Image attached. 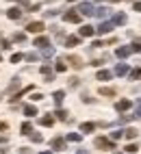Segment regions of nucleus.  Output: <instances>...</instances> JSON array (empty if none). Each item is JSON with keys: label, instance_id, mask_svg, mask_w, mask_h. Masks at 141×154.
Masks as SVG:
<instances>
[{"label": "nucleus", "instance_id": "50", "mask_svg": "<svg viewBox=\"0 0 141 154\" xmlns=\"http://www.w3.org/2000/svg\"><path fill=\"white\" fill-rule=\"evenodd\" d=\"M111 2H122V0H111Z\"/></svg>", "mask_w": 141, "mask_h": 154}, {"label": "nucleus", "instance_id": "36", "mask_svg": "<svg viewBox=\"0 0 141 154\" xmlns=\"http://www.w3.org/2000/svg\"><path fill=\"white\" fill-rule=\"evenodd\" d=\"M24 59V54H20V52H15L13 57H11V63H20V61Z\"/></svg>", "mask_w": 141, "mask_h": 154}, {"label": "nucleus", "instance_id": "39", "mask_svg": "<svg viewBox=\"0 0 141 154\" xmlns=\"http://www.w3.org/2000/svg\"><path fill=\"white\" fill-rule=\"evenodd\" d=\"M130 119H135L133 115H122L119 117V124H126V122H130Z\"/></svg>", "mask_w": 141, "mask_h": 154}, {"label": "nucleus", "instance_id": "10", "mask_svg": "<svg viewBox=\"0 0 141 154\" xmlns=\"http://www.w3.org/2000/svg\"><path fill=\"white\" fill-rule=\"evenodd\" d=\"M50 146H52V150H65V139L54 137L52 141H50Z\"/></svg>", "mask_w": 141, "mask_h": 154}, {"label": "nucleus", "instance_id": "42", "mask_svg": "<svg viewBox=\"0 0 141 154\" xmlns=\"http://www.w3.org/2000/svg\"><path fill=\"white\" fill-rule=\"evenodd\" d=\"M9 46H11V42H7V39H2V42H0V48H5V50H7Z\"/></svg>", "mask_w": 141, "mask_h": 154}, {"label": "nucleus", "instance_id": "48", "mask_svg": "<svg viewBox=\"0 0 141 154\" xmlns=\"http://www.w3.org/2000/svg\"><path fill=\"white\" fill-rule=\"evenodd\" d=\"M0 143H7V137H0Z\"/></svg>", "mask_w": 141, "mask_h": 154}, {"label": "nucleus", "instance_id": "35", "mask_svg": "<svg viewBox=\"0 0 141 154\" xmlns=\"http://www.w3.org/2000/svg\"><path fill=\"white\" fill-rule=\"evenodd\" d=\"M137 150H139V148L135 146V143H128V146H126V152H128V154H135Z\"/></svg>", "mask_w": 141, "mask_h": 154}, {"label": "nucleus", "instance_id": "27", "mask_svg": "<svg viewBox=\"0 0 141 154\" xmlns=\"http://www.w3.org/2000/svg\"><path fill=\"white\" fill-rule=\"evenodd\" d=\"M80 139H83V135H80V132H69V135H67V141H74V143H78Z\"/></svg>", "mask_w": 141, "mask_h": 154}, {"label": "nucleus", "instance_id": "4", "mask_svg": "<svg viewBox=\"0 0 141 154\" xmlns=\"http://www.w3.org/2000/svg\"><path fill=\"white\" fill-rule=\"evenodd\" d=\"M113 28H115V24H113V22H102V24L96 28V33H98V35H106V33H111Z\"/></svg>", "mask_w": 141, "mask_h": 154}, {"label": "nucleus", "instance_id": "25", "mask_svg": "<svg viewBox=\"0 0 141 154\" xmlns=\"http://www.w3.org/2000/svg\"><path fill=\"white\" fill-rule=\"evenodd\" d=\"M24 115H28V117H33V115H37V109H35L33 104H26V106H24Z\"/></svg>", "mask_w": 141, "mask_h": 154}, {"label": "nucleus", "instance_id": "38", "mask_svg": "<svg viewBox=\"0 0 141 154\" xmlns=\"http://www.w3.org/2000/svg\"><path fill=\"white\" fill-rule=\"evenodd\" d=\"M31 139H33L35 143H39V141H41L44 137H41V135H39V132H31Z\"/></svg>", "mask_w": 141, "mask_h": 154}, {"label": "nucleus", "instance_id": "41", "mask_svg": "<svg viewBox=\"0 0 141 154\" xmlns=\"http://www.w3.org/2000/svg\"><path fill=\"white\" fill-rule=\"evenodd\" d=\"M78 83H80V80H78V78H76V76H74V78H69V87H76V85H78Z\"/></svg>", "mask_w": 141, "mask_h": 154}, {"label": "nucleus", "instance_id": "33", "mask_svg": "<svg viewBox=\"0 0 141 154\" xmlns=\"http://www.w3.org/2000/svg\"><path fill=\"white\" fill-rule=\"evenodd\" d=\"M24 59H26V61H37V59H39V54H37V52H26V54H24Z\"/></svg>", "mask_w": 141, "mask_h": 154}, {"label": "nucleus", "instance_id": "29", "mask_svg": "<svg viewBox=\"0 0 141 154\" xmlns=\"http://www.w3.org/2000/svg\"><path fill=\"white\" fill-rule=\"evenodd\" d=\"M139 78H141V67H135L130 72V80H139Z\"/></svg>", "mask_w": 141, "mask_h": 154}, {"label": "nucleus", "instance_id": "43", "mask_svg": "<svg viewBox=\"0 0 141 154\" xmlns=\"http://www.w3.org/2000/svg\"><path fill=\"white\" fill-rule=\"evenodd\" d=\"M31 100H35V102H37V100H44V96H41V94H33Z\"/></svg>", "mask_w": 141, "mask_h": 154}, {"label": "nucleus", "instance_id": "17", "mask_svg": "<svg viewBox=\"0 0 141 154\" xmlns=\"http://www.w3.org/2000/svg\"><path fill=\"white\" fill-rule=\"evenodd\" d=\"M93 130H96L93 122H85V124H80V132H93Z\"/></svg>", "mask_w": 141, "mask_h": 154}, {"label": "nucleus", "instance_id": "19", "mask_svg": "<svg viewBox=\"0 0 141 154\" xmlns=\"http://www.w3.org/2000/svg\"><path fill=\"white\" fill-rule=\"evenodd\" d=\"M117 94V91L113 89V87H100V96H109V98H113Z\"/></svg>", "mask_w": 141, "mask_h": 154}, {"label": "nucleus", "instance_id": "7", "mask_svg": "<svg viewBox=\"0 0 141 154\" xmlns=\"http://www.w3.org/2000/svg\"><path fill=\"white\" fill-rule=\"evenodd\" d=\"M115 54H117L119 59H126V57L133 54V48H130V46H122V48H117V50H115Z\"/></svg>", "mask_w": 141, "mask_h": 154}, {"label": "nucleus", "instance_id": "20", "mask_svg": "<svg viewBox=\"0 0 141 154\" xmlns=\"http://www.w3.org/2000/svg\"><path fill=\"white\" fill-rule=\"evenodd\" d=\"M52 98H54V102H57V104H63V100H65V91H61V89H59V91H54V94H52Z\"/></svg>", "mask_w": 141, "mask_h": 154}, {"label": "nucleus", "instance_id": "32", "mask_svg": "<svg viewBox=\"0 0 141 154\" xmlns=\"http://www.w3.org/2000/svg\"><path fill=\"white\" fill-rule=\"evenodd\" d=\"M133 117H135V119H141V100L137 102V109H135V113H133Z\"/></svg>", "mask_w": 141, "mask_h": 154}, {"label": "nucleus", "instance_id": "22", "mask_svg": "<svg viewBox=\"0 0 141 154\" xmlns=\"http://www.w3.org/2000/svg\"><path fill=\"white\" fill-rule=\"evenodd\" d=\"M111 76H113V74H111V72H109V69H100L96 78H98V80H109Z\"/></svg>", "mask_w": 141, "mask_h": 154}, {"label": "nucleus", "instance_id": "14", "mask_svg": "<svg viewBox=\"0 0 141 154\" xmlns=\"http://www.w3.org/2000/svg\"><path fill=\"white\" fill-rule=\"evenodd\" d=\"M111 22H113L115 26H122V24H126V13H115Z\"/></svg>", "mask_w": 141, "mask_h": 154}, {"label": "nucleus", "instance_id": "16", "mask_svg": "<svg viewBox=\"0 0 141 154\" xmlns=\"http://www.w3.org/2000/svg\"><path fill=\"white\" fill-rule=\"evenodd\" d=\"M109 13H111V9H106V7H100V9H96V11H93V15H98L100 20H104Z\"/></svg>", "mask_w": 141, "mask_h": 154}, {"label": "nucleus", "instance_id": "8", "mask_svg": "<svg viewBox=\"0 0 141 154\" xmlns=\"http://www.w3.org/2000/svg\"><path fill=\"white\" fill-rule=\"evenodd\" d=\"M44 28H46V26H44V22H31V24L26 26L28 33H41Z\"/></svg>", "mask_w": 141, "mask_h": 154}, {"label": "nucleus", "instance_id": "46", "mask_svg": "<svg viewBox=\"0 0 141 154\" xmlns=\"http://www.w3.org/2000/svg\"><path fill=\"white\" fill-rule=\"evenodd\" d=\"M9 128V124H7V122H0V130H7Z\"/></svg>", "mask_w": 141, "mask_h": 154}, {"label": "nucleus", "instance_id": "21", "mask_svg": "<svg viewBox=\"0 0 141 154\" xmlns=\"http://www.w3.org/2000/svg\"><path fill=\"white\" fill-rule=\"evenodd\" d=\"M39 124H41V126H52L54 124V117L52 115H44L41 119H39Z\"/></svg>", "mask_w": 141, "mask_h": 154}, {"label": "nucleus", "instance_id": "6", "mask_svg": "<svg viewBox=\"0 0 141 154\" xmlns=\"http://www.w3.org/2000/svg\"><path fill=\"white\" fill-rule=\"evenodd\" d=\"M65 61H67V63L72 65V67H76V69H80V67L85 65V63H83V59H80V57H74V54H69Z\"/></svg>", "mask_w": 141, "mask_h": 154}, {"label": "nucleus", "instance_id": "37", "mask_svg": "<svg viewBox=\"0 0 141 154\" xmlns=\"http://www.w3.org/2000/svg\"><path fill=\"white\" fill-rule=\"evenodd\" d=\"M24 39H26L24 33H15V35H13V42H24Z\"/></svg>", "mask_w": 141, "mask_h": 154}, {"label": "nucleus", "instance_id": "5", "mask_svg": "<svg viewBox=\"0 0 141 154\" xmlns=\"http://www.w3.org/2000/svg\"><path fill=\"white\" fill-rule=\"evenodd\" d=\"M78 35H80V37H93V35H96V28L89 26V24H85V26H80Z\"/></svg>", "mask_w": 141, "mask_h": 154}, {"label": "nucleus", "instance_id": "12", "mask_svg": "<svg viewBox=\"0 0 141 154\" xmlns=\"http://www.w3.org/2000/svg\"><path fill=\"white\" fill-rule=\"evenodd\" d=\"M41 76H46V83H52L54 74H52V69H50V65H41Z\"/></svg>", "mask_w": 141, "mask_h": 154}, {"label": "nucleus", "instance_id": "28", "mask_svg": "<svg viewBox=\"0 0 141 154\" xmlns=\"http://www.w3.org/2000/svg\"><path fill=\"white\" fill-rule=\"evenodd\" d=\"M54 69H57V72H65V69H67L65 61H63V59H59V61H57V65H54Z\"/></svg>", "mask_w": 141, "mask_h": 154}, {"label": "nucleus", "instance_id": "13", "mask_svg": "<svg viewBox=\"0 0 141 154\" xmlns=\"http://www.w3.org/2000/svg\"><path fill=\"white\" fill-rule=\"evenodd\" d=\"M7 15L11 17V20H20V17H22V9H17V7H11V9L7 11Z\"/></svg>", "mask_w": 141, "mask_h": 154}, {"label": "nucleus", "instance_id": "49", "mask_svg": "<svg viewBox=\"0 0 141 154\" xmlns=\"http://www.w3.org/2000/svg\"><path fill=\"white\" fill-rule=\"evenodd\" d=\"M39 154H52V152H48V150H46V152H39Z\"/></svg>", "mask_w": 141, "mask_h": 154}, {"label": "nucleus", "instance_id": "18", "mask_svg": "<svg viewBox=\"0 0 141 154\" xmlns=\"http://www.w3.org/2000/svg\"><path fill=\"white\" fill-rule=\"evenodd\" d=\"M35 46H37V48H48V46H50V39H48V37H37V39H35Z\"/></svg>", "mask_w": 141, "mask_h": 154}, {"label": "nucleus", "instance_id": "44", "mask_svg": "<svg viewBox=\"0 0 141 154\" xmlns=\"http://www.w3.org/2000/svg\"><path fill=\"white\" fill-rule=\"evenodd\" d=\"M20 154H31V148H20Z\"/></svg>", "mask_w": 141, "mask_h": 154}, {"label": "nucleus", "instance_id": "30", "mask_svg": "<svg viewBox=\"0 0 141 154\" xmlns=\"http://www.w3.org/2000/svg\"><path fill=\"white\" fill-rule=\"evenodd\" d=\"M41 52H44V57H46V59H50V57L54 54V48H52V46H48V48H41Z\"/></svg>", "mask_w": 141, "mask_h": 154}, {"label": "nucleus", "instance_id": "45", "mask_svg": "<svg viewBox=\"0 0 141 154\" xmlns=\"http://www.w3.org/2000/svg\"><path fill=\"white\" fill-rule=\"evenodd\" d=\"M135 11H141V0H135Z\"/></svg>", "mask_w": 141, "mask_h": 154}, {"label": "nucleus", "instance_id": "1", "mask_svg": "<svg viewBox=\"0 0 141 154\" xmlns=\"http://www.w3.org/2000/svg\"><path fill=\"white\" fill-rule=\"evenodd\" d=\"M93 143H96V148H100V150H115V141L106 139V137H98Z\"/></svg>", "mask_w": 141, "mask_h": 154}, {"label": "nucleus", "instance_id": "34", "mask_svg": "<svg viewBox=\"0 0 141 154\" xmlns=\"http://www.w3.org/2000/svg\"><path fill=\"white\" fill-rule=\"evenodd\" d=\"M119 137H124V130H115V132H111V139H113V141H117Z\"/></svg>", "mask_w": 141, "mask_h": 154}, {"label": "nucleus", "instance_id": "40", "mask_svg": "<svg viewBox=\"0 0 141 154\" xmlns=\"http://www.w3.org/2000/svg\"><path fill=\"white\" fill-rule=\"evenodd\" d=\"M130 48H133V52H141V42H135Z\"/></svg>", "mask_w": 141, "mask_h": 154}, {"label": "nucleus", "instance_id": "26", "mask_svg": "<svg viewBox=\"0 0 141 154\" xmlns=\"http://www.w3.org/2000/svg\"><path fill=\"white\" fill-rule=\"evenodd\" d=\"M31 132H33V124L31 122H24L22 124V135H31Z\"/></svg>", "mask_w": 141, "mask_h": 154}, {"label": "nucleus", "instance_id": "11", "mask_svg": "<svg viewBox=\"0 0 141 154\" xmlns=\"http://www.w3.org/2000/svg\"><path fill=\"white\" fill-rule=\"evenodd\" d=\"M130 109V100H119V102H115V111H119V113H124V111H128Z\"/></svg>", "mask_w": 141, "mask_h": 154}, {"label": "nucleus", "instance_id": "23", "mask_svg": "<svg viewBox=\"0 0 141 154\" xmlns=\"http://www.w3.org/2000/svg\"><path fill=\"white\" fill-rule=\"evenodd\" d=\"M17 87H20V78H13L11 85H9V96H13L15 91H17Z\"/></svg>", "mask_w": 141, "mask_h": 154}, {"label": "nucleus", "instance_id": "31", "mask_svg": "<svg viewBox=\"0 0 141 154\" xmlns=\"http://www.w3.org/2000/svg\"><path fill=\"white\" fill-rule=\"evenodd\" d=\"M54 115H57L59 119H63V122H65V119H67V111H63V109H57V113H54Z\"/></svg>", "mask_w": 141, "mask_h": 154}, {"label": "nucleus", "instance_id": "24", "mask_svg": "<svg viewBox=\"0 0 141 154\" xmlns=\"http://www.w3.org/2000/svg\"><path fill=\"white\" fill-rule=\"evenodd\" d=\"M137 135H139L137 128H126V130H124V137H126V139H137Z\"/></svg>", "mask_w": 141, "mask_h": 154}, {"label": "nucleus", "instance_id": "3", "mask_svg": "<svg viewBox=\"0 0 141 154\" xmlns=\"http://www.w3.org/2000/svg\"><path fill=\"white\" fill-rule=\"evenodd\" d=\"M63 20H65V22H72V24H78L80 20H83V15H80L76 9H69V11L63 15Z\"/></svg>", "mask_w": 141, "mask_h": 154}, {"label": "nucleus", "instance_id": "2", "mask_svg": "<svg viewBox=\"0 0 141 154\" xmlns=\"http://www.w3.org/2000/svg\"><path fill=\"white\" fill-rule=\"evenodd\" d=\"M76 11H78L80 15H93V11H96V7H93L91 2H80V5L76 7Z\"/></svg>", "mask_w": 141, "mask_h": 154}, {"label": "nucleus", "instance_id": "47", "mask_svg": "<svg viewBox=\"0 0 141 154\" xmlns=\"http://www.w3.org/2000/svg\"><path fill=\"white\" fill-rule=\"evenodd\" d=\"M76 154H89V152H85V150H76Z\"/></svg>", "mask_w": 141, "mask_h": 154}, {"label": "nucleus", "instance_id": "15", "mask_svg": "<svg viewBox=\"0 0 141 154\" xmlns=\"http://www.w3.org/2000/svg\"><path fill=\"white\" fill-rule=\"evenodd\" d=\"M115 74H117V76H126V74H128V65H126V63H117V65H115Z\"/></svg>", "mask_w": 141, "mask_h": 154}, {"label": "nucleus", "instance_id": "9", "mask_svg": "<svg viewBox=\"0 0 141 154\" xmlns=\"http://www.w3.org/2000/svg\"><path fill=\"white\" fill-rule=\"evenodd\" d=\"M65 46H67V48L80 46V35H69V37H65Z\"/></svg>", "mask_w": 141, "mask_h": 154}]
</instances>
